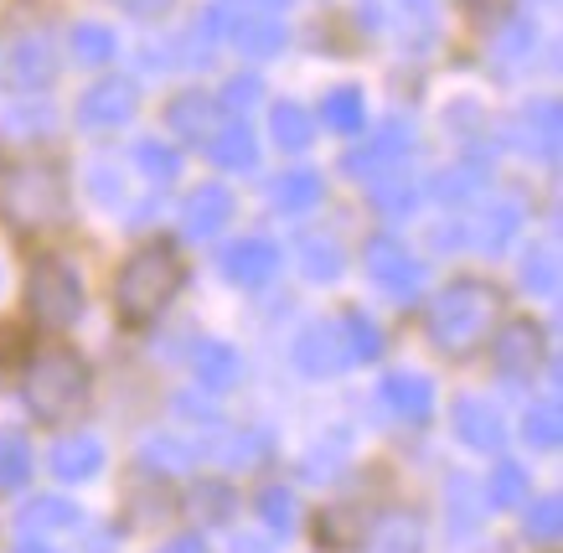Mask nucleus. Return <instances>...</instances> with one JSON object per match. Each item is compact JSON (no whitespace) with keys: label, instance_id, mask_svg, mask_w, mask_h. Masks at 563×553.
Listing matches in <instances>:
<instances>
[{"label":"nucleus","instance_id":"obj_1","mask_svg":"<svg viewBox=\"0 0 563 553\" xmlns=\"http://www.w3.org/2000/svg\"><path fill=\"white\" fill-rule=\"evenodd\" d=\"M496 306H501L496 285H486V279H455V285L429 306V342L440 346L444 357L476 352V342L486 336V327H492Z\"/></svg>","mask_w":563,"mask_h":553},{"label":"nucleus","instance_id":"obj_2","mask_svg":"<svg viewBox=\"0 0 563 553\" xmlns=\"http://www.w3.org/2000/svg\"><path fill=\"white\" fill-rule=\"evenodd\" d=\"M181 279H187V269H181V259H176L172 248H140L135 259L120 269V285H114L120 321H130V327L155 321L176 300Z\"/></svg>","mask_w":563,"mask_h":553},{"label":"nucleus","instance_id":"obj_3","mask_svg":"<svg viewBox=\"0 0 563 553\" xmlns=\"http://www.w3.org/2000/svg\"><path fill=\"white\" fill-rule=\"evenodd\" d=\"M26 403L42 424H63L88 403V367L68 346H47L26 367Z\"/></svg>","mask_w":563,"mask_h":553},{"label":"nucleus","instance_id":"obj_4","mask_svg":"<svg viewBox=\"0 0 563 553\" xmlns=\"http://www.w3.org/2000/svg\"><path fill=\"white\" fill-rule=\"evenodd\" d=\"M26 311L36 316V327L63 331L84 316V285L63 259H36L26 275Z\"/></svg>","mask_w":563,"mask_h":553},{"label":"nucleus","instance_id":"obj_5","mask_svg":"<svg viewBox=\"0 0 563 553\" xmlns=\"http://www.w3.org/2000/svg\"><path fill=\"white\" fill-rule=\"evenodd\" d=\"M68 212V187L47 166H26L5 181V218L16 228H52Z\"/></svg>","mask_w":563,"mask_h":553},{"label":"nucleus","instance_id":"obj_6","mask_svg":"<svg viewBox=\"0 0 563 553\" xmlns=\"http://www.w3.org/2000/svg\"><path fill=\"white\" fill-rule=\"evenodd\" d=\"M367 275H373V285H383V290L398 300V306H409L413 295H419V285H424V269L409 259V248L398 239H388V233H377V239H367Z\"/></svg>","mask_w":563,"mask_h":553},{"label":"nucleus","instance_id":"obj_7","mask_svg":"<svg viewBox=\"0 0 563 553\" xmlns=\"http://www.w3.org/2000/svg\"><path fill=\"white\" fill-rule=\"evenodd\" d=\"M218 16L243 57L285 53V21H279V11H264V5H239V11H233V5H218Z\"/></svg>","mask_w":563,"mask_h":553},{"label":"nucleus","instance_id":"obj_8","mask_svg":"<svg viewBox=\"0 0 563 553\" xmlns=\"http://www.w3.org/2000/svg\"><path fill=\"white\" fill-rule=\"evenodd\" d=\"M492 363L512 388H522L538 373V363H543V331L532 327V321H507L492 342Z\"/></svg>","mask_w":563,"mask_h":553},{"label":"nucleus","instance_id":"obj_9","mask_svg":"<svg viewBox=\"0 0 563 553\" xmlns=\"http://www.w3.org/2000/svg\"><path fill=\"white\" fill-rule=\"evenodd\" d=\"M290 357L306 378H331V373H342V367L352 363V357H346V342H342V327H331V321L300 327V336L290 342Z\"/></svg>","mask_w":563,"mask_h":553},{"label":"nucleus","instance_id":"obj_10","mask_svg":"<svg viewBox=\"0 0 563 553\" xmlns=\"http://www.w3.org/2000/svg\"><path fill=\"white\" fill-rule=\"evenodd\" d=\"M140 109V93L124 78H103V84H93L78 99V124L84 130H120V124L135 120Z\"/></svg>","mask_w":563,"mask_h":553},{"label":"nucleus","instance_id":"obj_11","mask_svg":"<svg viewBox=\"0 0 563 553\" xmlns=\"http://www.w3.org/2000/svg\"><path fill=\"white\" fill-rule=\"evenodd\" d=\"M279 259H285V254H279L269 239H239L222 248L218 269L233 279V285H243V290H258V285H269V279L279 275Z\"/></svg>","mask_w":563,"mask_h":553},{"label":"nucleus","instance_id":"obj_12","mask_svg":"<svg viewBox=\"0 0 563 553\" xmlns=\"http://www.w3.org/2000/svg\"><path fill=\"white\" fill-rule=\"evenodd\" d=\"M166 124H172V135L191 140V145H202V140H212L222 130V104L212 99V93H176L172 109H166Z\"/></svg>","mask_w":563,"mask_h":553},{"label":"nucleus","instance_id":"obj_13","mask_svg":"<svg viewBox=\"0 0 563 553\" xmlns=\"http://www.w3.org/2000/svg\"><path fill=\"white\" fill-rule=\"evenodd\" d=\"M450 419H455V434H461L471 450H481V455H492V450L507 445V424H501L492 398H461Z\"/></svg>","mask_w":563,"mask_h":553},{"label":"nucleus","instance_id":"obj_14","mask_svg":"<svg viewBox=\"0 0 563 553\" xmlns=\"http://www.w3.org/2000/svg\"><path fill=\"white\" fill-rule=\"evenodd\" d=\"M228 218H233V191L218 187V181L197 187L187 202H181V228H187L191 239H212V233H222Z\"/></svg>","mask_w":563,"mask_h":553},{"label":"nucleus","instance_id":"obj_15","mask_svg":"<svg viewBox=\"0 0 563 553\" xmlns=\"http://www.w3.org/2000/svg\"><path fill=\"white\" fill-rule=\"evenodd\" d=\"M362 553H424V522L413 512H383L362 528Z\"/></svg>","mask_w":563,"mask_h":553},{"label":"nucleus","instance_id":"obj_16","mask_svg":"<svg viewBox=\"0 0 563 553\" xmlns=\"http://www.w3.org/2000/svg\"><path fill=\"white\" fill-rule=\"evenodd\" d=\"M47 466L57 482H93L103 471V445L93 434H63V440L52 445Z\"/></svg>","mask_w":563,"mask_h":553},{"label":"nucleus","instance_id":"obj_17","mask_svg":"<svg viewBox=\"0 0 563 553\" xmlns=\"http://www.w3.org/2000/svg\"><path fill=\"white\" fill-rule=\"evenodd\" d=\"M383 403L398 419H409V424H429V414H434V383L424 373H388L383 378Z\"/></svg>","mask_w":563,"mask_h":553},{"label":"nucleus","instance_id":"obj_18","mask_svg":"<svg viewBox=\"0 0 563 553\" xmlns=\"http://www.w3.org/2000/svg\"><path fill=\"white\" fill-rule=\"evenodd\" d=\"M11 78L16 88H47L57 78V47H52L47 32H26L11 53Z\"/></svg>","mask_w":563,"mask_h":553},{"label":"nucleus","instance_id":"obj_19","mask_svg":"<svg viewBox=\"0 0 563 553\" xmlns=\"http://www.w3.org/2000/svg\"><path fill=\"white\" fill-rule=\"evenodd\" d=\"M295 259H300V275L310 279V285H336L346 269V254L336 239H325V233H306L300 239V248H295Z\"/></svg>","mask_w":563,"mask_h":553},{"label":"nucleus","instance_id":"obj_20","mask_svg":"<svg viewBox=\"0 0 563 553\" xmlns=\"http://www.w3.org/2000/svg\"><path fill=\"white\" fill-rule=\"evenodd\" d=\"M191 367H197V383H202V388L228 394V388L239 383V373H243V357L228 342H202L197 346V357H191Z\"/></svg>","mask_w":563,"mask_h":553},{"label":"nucleus","instance_id":"obj_21","mask_svg":"<svg viewBox=\"0 0 563 553\" xmlns=\"http://www.w3.org/2000/svg\"><path fill=\"white\" fill-rule=\"evenodd\" d=\"M522 218H528V208H522L517 197H496L492 208L481 212V233H476V243L486 248V254H501V248L512 243V233L522 228Z\"/></svg>","mask_w":563,"mask_h":553},{"label":"nucleus","instance_id":"obj_22","mask_svg":"<svg viewBox=\"0 0 563 553\" xmlns=\"http://www.w3.org/2000/svg\"><path fill=\"white\" fill-rule=\"evenodd\" d=\"M207 151H212V161L228 166V172H254L258 166V140H254L249 124H228V130H218V135L207 140Z\"/></svg>","mask_w":563,"mask_h":553},{"label":"nucleus","instance_id":"obj_23","mask_svg":"<svg viewBox=\"0 0 563 553\" xmlns=\"http://www.w3.org/2000/svg\"><path fill=\"white\" fill-rule=\"evenodd\" d=\"M321 176L316 172H285L279 181H269V202L279 212H310L321 202Z\"/></svg>","mask_w":563,"mask_h":553},{"label":"nucleus","instance_id":"obj_24","mask_svg":"<svg viewBox=\"0 0 563 553\" xmlns=\"http://www.w3.org/2000/svg\"><path fill=\"white\" fill-rule=\"evenodd\" d=\"M269 135L279 140V151H310L316 124H310V114L295 104V99H285V104L269 109Z\"/></svg>","mask_w":563,"mask_h":553},{"label":"nucleus","instance_id":"obj_25","mask_svg":"<svg viewBox=\"0 0 563 553\" xmlns=\"http://www.w3.org/2000/svg\"><path fill=\"white\" fill-rule=\"evenodd\" d=\"M321 120H325V130H336V135H362L367 104H362L357 88H331L321 99Z\"/></svg>","mask_w":563,"mask_h":553},{"label":"nucleus","instance_id":"obj_26","mask_svg":"<svg viewBox=\"0 0 563 553\" xmlns=\"http://www.w3.org/2000/svg\"><path fill=\"white\" fill-rule=\"evenodd\" d=\"M68 47H73V57H78L84 68H103L109 57L120 53L114 32H109V26H99V21H78V26L68 32Z\"/></svg>","mask_w":563,"mask_h":553},{"label":"nucleus","instance_id":"obj_27","mask_svg":"<svg viewBox=\"0 0 563 553\" xmlns=\"http://www.w3.org/2000/svg\"><path fill=\"white\" fill-rule=\"evenodd\" d=\"M84 512L63 497H36L21 507V533H47V528H78Z\"/></svg>","mask_w":563,"mask_h":553},{"label":"nucleus","instance_id":"obj_28","mask_svg":"<svg viewBox=\"0 0 563 553\" xmlns=\"http://www.w3.org/2000/svg\"><path fill=\"white\" fill-rule=\"evenodd\" d=\"M373 202L383 218H409L419 208V191H413V181L404 172H383L373 176Z\"/></svg>","mask_w":563,"mask_h":553},{"label":"nucleus","instance_id":"obj_29","mask_svg":"<svg viewBox=\"0 0 563 553\" xmlns=\"http://www.w3.org/2000/svg\"><path fill=\"white\" fill-rule=\"evenodd\" d=\"M522 501H528V471L517 466V461H501L492 471V482H486V507L507 512V507H522Z\"/></svg>","mask_w":563,"mask_h":553},{"label":"nucleus","instance_id":"obj_30","mask_svg":"<svg viewBox=\"0 0 563 553\" xmlns=\"http://www.w3.org/2000/svg\"><path fill=\"white\" fill-rule=\"evenodd\" d=\"M316 533H321V549H357L362 543V512L357 507H325L321 522H316Z\"/></svg>","mask_w":563,"mask_h":553},{"label":"nucleus","instance_id":"obj_31","mask_svg":"<svg viewBox=\"0 0 563 553\" xmlns=\"http://www.w3.org/2000/svg\"><path fill=\"white\" fill-rule=\"evenodd\" d=\"M342 336H346V357H357V363H377L383 357V331H377V321L367 311H346Z\"/></svg>","mask_w":563,"mask_h":553},{"label":"nucleus","instance_id":"obj_32","mask_svg":"<svg viewBox=\"0 0 563 553\" xmlns=\"http://www.w3.org/2000/svg\"><path fill=\"white\" fill-rule=\"evenodd\" d=\"M32 476V445L16 430H0V491H16Z\"/></svg>","mask_w":563,"mask_h":553},{"label":"nucleus","instance_id":"obj_33","mask_svg":"<svg viewBox=\"0 0 563 553\" xmlns=\"http://www.w3.org/2000/svg\"><path fill=\"white\" fill-rule=\"evenodd\" d=\"M522 440H528L532 450H559V440H563L559 403H532L528 414H522Z\"/></svg>","mask_w":563,"mask_h":553},{"label":"nucleus","instance_id":"obj_34","mask_svg":"<svg viewBox=\"0 0 563 553\" xmlns=\"http://www.w3.org/2000/svg\"><path fill=\"white\" fill-rule=\"evenodd\" d=\"M135 166L151 176L155 187H172L176 176H181V156H176L172 145H161V140H140V145H135Z\"/></svg>","mask_w":563,"mask_h":553},{"label":"nucleus","instance_id":"obj_35","mask_svg":"<svg viewBox=\"0 0 563 553\" xmlns=\"http://www.w3.org/2000/svg\"><path fill=\"white\" fill-rule=\"evenodd\" d=\"M522 285L532 295H543V300H559V259H553V248H528L522 254Z\"/></svg>","mask_w":563,"mask_h":553},{"label":"nucleus","instance_id":"obj_36","mask_svg":"<svg viewBox=\"0 0 563 553\" xmlns=\"http://www.w3.org/2000/svg\"><path fill=\"white\" fill-rule=\"evenodd\" d=\"M140 461L151 471H166V476H176V471L191 466V445H181L176 434H151L145 440V450H140Z\"/></svg>","mask_w":563,"mask_h":553},{"label":"nucleus","instance_id":"obj_37","mask_svg":"<svg viewBox=\"0 0 563 553\" xmlns=\"http://www.w3.org/2000/svg\"><path fill=\"white\" fill-rule=\"evenodd\" d=\"M486 507H476V482L471 476H450V533H471Z\"/></svg>","mask_w":563,"mask_h":553},{"label":"nucleus","instance_id":"obj_38","mask_svg":"<svg viewBox=\"0 0 563 553\" xmlns=\"http://www.w3.org/2000/svg\"><path fill=\"white\" fill-rule=\"evenodd\" d=\"M481 191H486V176H481L476 166H455V172L434 176V197H440V202H471Z\"/></svg>","mask_w":563,"mask_h":553},{"label":"nucleus","instance_id":"obj_39","mask_svg":"<svg viewBox=\"0 0 563 553\" xmlns=\"http://www.w3.org/2000/svg\"><path fill=\"white\" fill-rule=\"evenodd\" d=\"M233 507H239V497H233L222 482H202L197 491H191V512H197L202 522H228L233 518Z\"/></svg>","mask_w":563,"mask_h":553},{"label":"nucleus","instance_id":"obj_40","mask_svg":"<svg viewBox=\"0 0 563 553\" xmlns=\"http://www.w3.org/2000/svg\"><path fill=\"white\" fill-rule=\"evenodd\" d=\"M258 518H264L269 533H290L295 528V497L285 491V486H264V491H258Z\"/></svg>","mask_w":563,"mask_h":553},{"label":"nucleus","instance_id":"obj_41","mask_svg":"<svg viewBox=\"0 0 563 553\" xmlns=\"http://www.w3.org/2000/svg\"><path fill=\"white\" fill-rule=\"evenodd\" d=\"M528 538H538V543H559V538H563V501H559V497L532 501V512H528Z\"/></svg>","mask_w":563,"mask_h":553},{"label":"nucleus","instance_id":"obj_42","mask_svg":"<svg viewBox=\"0 0 563 553\" xmlns=\"http://www.w3.org/2000/svg\"><path fill=\"white\" fill-rule=\"evenodd\" d=\"M258 93H264V84H258V73H233V78H228V84H222V99L218 104L222 109H254L258 104Z\"/></svg>","mask_w":563,"mask_h":553},{"label":"nucleus","instance_id":"obj_43","mask_svg":"<svg viewBox=\"0 0 563 553\" xmlns=\"http://www.w3.org/2000/svg\"><path fill=\"white\" fill-rule=\"evenodd\" d=\"M373 151L383 161H404L413 151V130H404V120H388L383 124V135L373 140Z\"/></svg>","mask_w":563,"mask_h":553},{"label":"nucleus","instance_id":"obj_44","mask_svg":"<svg viewBox=\"0 0 563 553\" xmlns=\"http://www.w3.org/2000/svg\"><path fill=\"white\" fill-rule=\"evenodd\" d=\"M88 191L99 197L103 208H120V202H124V187L114 181V166H103V161H93V166H88Z\"/></svg>","mask_w":563,"mask_h":553},{"label":"nucleus","instance_id":"obj_45","mask_svg":"<svg viewBox=\"0 0 563 553\" xmlns=\"http://www.w3.org/2000/svg\"><path fill=\"white\" fill-rule=\"evenodd\" d=\"M383 166H388V161L377 156L373 145H367V151H352V156L342 161V172H346V176H357V181H373V176H383Z\"/></svg>","mask_w":563,"mask_h":553},{"label":"nucleus","instance_id":"obj_46","mask_svg":"<svg viewBox=\"0 0 563 553\" xmlns=\"http://www.w3.org/2000/svg\"><path fill=\"white\" fill-rule=\"evenodd\" d=\"M429 243H434V248H461V243H465V223H434Z\"/></svg>","mask_w":563,"mask_h":553},{"label":"nucleus","instance_id":"obj_47","mask_svg":"<svg viewBox=\"0 0 563 553\" xmlns=\"http://www.w3.org/2000/svg\"><path fill=\"white\" fill-rule=\"evenodd\" d=\"M130 16H140V21H151V16H166L172 11V0H120Z\"/></svg>","mask_w":563,"mask_h":553},{"label":"nucleus","instance_id":"obj_48","mask_svg":"<svg viewBox=\"0 0 563 553\" xmlns=\"http://www.w3.org/2000/svg\"><path fill=\"white\" fill-rule=\"evenodd\" d=\"M264 445H269V434H249V440H233V461H254V455H264Z\"/></svg>","mask_w":563,"mask_h":553},{"label":"nucleus","instance_id":"obj_49","mask_svg":"<svg viewBox=\"0 0 563 553\" xmlns=\"http://www.w3.org/2000/svg\"><path fill=\"white\" fill-rule=\"evenodd\" d=\"M166 553H207V543H202V538H172V543H166Z\"/></svg>","mask_w":563,"mask_h":553},{"label":"nucleus","instance_id":"obj_50","mask_svg":"<svg viewBox=\"0 0 563 553\" xmlns=\"http://www.w3.org/2000/svg\"><path fill=\"white\" fill-rule=\"evenodd\" d=\"M233 553H274L264 538H233Z\"/></svg>","mask_w":563,"mask_h":553},{"label":"nucleus","instance_id":"obj_51","mask_svg":"<svg viewBox=\"0 0 563 553\" xmlns=\"http://www.w3.org/2000/svg\"><path fill=\"white\" fill-rule=\"evenodd\" d=\"M461 5H471V11H501L507 0H461Z\"/></svg>","mask_w":563,"mask_h":553},{"label":"nucleus","instance_id":"obj_52","mask_svg":"<svg viewBox=\"0 0 563 553\" xmlns=\"http://www.w3.org/2000/svg\"><path fill=\"white\" fill-rule=\"evenodd\" d=\"M16 553H57V549H47V543H32V538H26V543H21Z\"/></svg>","mask_w":563,"mask_h":553}]
</instances>
